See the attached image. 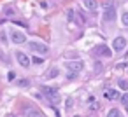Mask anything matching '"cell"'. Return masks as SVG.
Here are the masks:
<instances>
[{"label":"cell","mask_w":128,"mask_h":117,"mask_svg":"<svg viewBox=\"0 0 128 117\" xmlns=\"http://www.w3.org/2000/svg\"><path fill=\"white\" fill-rule=\"evenodd\" d=\"M28 47L34 53H39V54H48L49 53V47L46 44H40V42H28Z\"/></svg>","instance_id":"6da1fadb"},{"label":"cell","mask_w":128,"mask_h":117,"mask_svg":"<svg viewBox=\"0 0 128 117\" xmlns=\"http://www.w3.org/2000/svg\"><path fill=\"white\" fill-rule=\"evenodd\" d=\"M93 53H95L96 56H104V58H110V56H112V51H110L107 46H104V44H102V46H96V47L93 49Z\"/></svg>","instance_id":"7a4b0ae2"},{"label":"cell","mask_w":128,"mask_h":117,"mask_svg":"<svg viewBox=\"0 0 128 117\" xmlns=\"http://www.w3.org/2000/svg\"><path fill=\"white\" fill-rule=\"evenodd\" d=\"M124 47H126V39H124V37H116L114 42H112V49H114L116 53H119V51H123Z\"/></svg>","instance_id":"3957f363"},{"label":"cell","mask_w":128,"mask_h":117,"mask_svg":"<svg viewBox=\"0 0 128 117\" xmlns=\"http://www.w3.org/2000/svg\"><path fill=\"white\" fill-rule=\"evenodd\" d=\"M16 59H18V63H20L23 68H28V66H30V58H28L25 53H16Z\"/></svg>","instance_id":"277c9868"},{"label":"cell","mask_w":128,"mask_h":117,"mask_svg":"<svg viewBox=\"0 0 128 117\" xmlns=\"http://www.w3.org/2000/svg\"><path fill=\"white\" fill-rule=\"evenodd\" d=\"M11 39H12V42H14V44H25V42H26V37H25L23 33L16 32V30L11 33Z\"/></svg>","instance_id":"5b68a950"},{"label":"cell","mask_w":128,"mask_h":117,"mask_svg":"<svg viewBox=\"0 0 128 117\" xmlns=\"http://www.w3.org/2000/svg\"><path fill=\"white\" fill-rule=\"evenodd\" d=\"M40 91H42V93H44L51 101H54V100H56V96H58V94H56V91H54L53 87H48V86H42V87H40Z\"/></svg>","instance_id":"8992f818"},{"label":"cell","mask_w":128,"mask_h":117,"mask_svg":"<svg viewBox=\"0 0 128 117\" xmlns=\"http://www.w3.org/2000/svg\"><path fill=\"white\" fill-rule=\"evenodd\" d=\"M67 68L70 70V73H72V72L77 73V72L82 70V63H81V61H72V63H67Z\"/></svg>","instance_id":"52a82bcc"},{"label":"cell","mask_w":128,"mask_h":117,"mask_svg":"<svg viewBox=\"0 0 128 117\" xmlns=\"http://www.w3.org/2000/svg\"><path fill=\"white\" fill-rule=\"evenodd\" d=\"M114 18H116V7H109V9L104 11V19L105 21H112Z\"/></svg>","instance_id":"ba28073f"},{"label":"cell","mask_w":128,"mask_h":117,"mask_svg":"<svg viewBox=\"0 0 128 117\" xmlns=\"http://www.w3.org/2000/svg\"><path fill=\"white\" fill-rule=\"evenodd\" d=\"M119 96H121V94H119L116 89H107V91H105V98H107V100H118Z\"/></svg>","instance_id":"9c48e42d"},{"label":"cell","mask_w":128,"mask_h":117,"mask_svg":"<svg viewBox=\"0 0 128 117\" xmlns=\"http://www.w3.org/2000/svg\"><path fill=\"white\" fill-rule=\"evenodd\" d=\"M84 7L95 12V11L98 9V4H96V0H84Z\"/></svg>","instance_id":"30bf717a"},{"label":"cell","mask_w":128,"mask_h":117,"mask_svg":"<svg viewBox=\"0 0 128 117\" xmlns=\"http://www.w3.org/2000/svg\"><path fill=\"white\" fill-rule=\"evenodd\" d=\"M107 117H121V115H119V110L118 108H112V110H109Z\"/></svg>","instance_id":"8fae6325"},{"label":"cell","mask_w":128,"mask_h":117,"mask_svg":"<svg viewBox=\"0 0 128 117\" xmlns=\"http://www.w3.org/2000/svg\"><path fill=\"white\" fill-rule=\"evenodd\" d=\"M102 7H104V9L114 7V2H112V0H104V2H102Z\"/></svg>","instance_id":"7c38bea8"},{"label":"cell","mask_w":128,"mask_h":117,"mask_svg":"<svg viewBox=\"0 0 128 117\" xmlns=\"http://www.w3.org/2000/svg\"><path fill=\"white\" fill-rule=\"evenodd\" d=\"M119 87H121L123 91H126V89H128V80H124V79H121V80H119Z\"/></svg>","instance_id":"4fadbf2b"},{"label":"cell","mask_w":128,"mask_h":117,"mask_svg":"<svg viewBox=\"0 0 128 117\" xmlns=\"http://www.w3.org/2000/svg\"><path fill=\"white\" fill-rule=\"evenodd\" d=\"M121 21H123V25H124V26H128V12H123Z\"/></svg>","instance_id":"5bb4252c"},{"label":"cell","mask_w":128,"mask_h":117,"mask_svg":"<svg viewBox=\"0 0 128 117\" xmlns=\"http://www.w3.org/2000/svg\"><path fill=\"white\" fill-rule=\"evenodd\" d=\"M4 12H6V16H12V14H14V9H12V7H6Z\"/></svg>","instance_id":"9a60e30c"},{"label":"cell","mask_w":128,"mask_h":117,"mask_svg":"<svg viewBox=\"0 0 128 117\" xmlns=\"http://www.w3.org/2000/svg\"><path fill=\"white\" fill-rule=\"evenodd\" d=\"M56 75H58V70H56V68H53V70L48 73V79H53V77H56Z\"/></svg>","instance_id":"2e32d148"},{"label":"cell","mask_w":128,"mask_h":117,"mask_svg":"<svg viewBox=\"0 0 128 117\" xmlns=\"http://www.w3.org/2000/svg\"><path fill=\"white\" fill-rule=\"evenodd\" d=\"M72 103H74V100H72V98H67V110H70Z\"/></svg>","instance_id":"e0dca14e"},{"label":"cell","mask_w":128,"mask_h":117,"mask_svg":"<svg viewBox=\"0 0 128 117\" xmlns=\"http://www.w3.org/2000/svg\"><path fill=\"white\" fill-rule=\"evenodd\" d=\"M32 117H46L42 112H32Z\"/></svg>","instance_id":"ac0fdd59"},{"label":"cell","mask_w":128,"mask_h":117,"mask_svg":"<svg viewBox=\"0 0 128 117\" xmlns=\"http://www.w3.org/2000/svg\"><path fill=\"white\" fill-rule=\"evenodd\" d=\"M121 101H123L124 105H128V94H123V98H121Z\"/></svg>","instance_id":"d6986e66"},{"label":"cell","mask_w":128,"mask_h":117,"mask_svg":"<svg viewBox=\"0 0 128 117\" xmlns=\"http://www.w3.org/2000/svg\"><path fill=\"white\" fill-rule=\"evenodd\" d=\"M0 40H2V42H7V40H6V32H0Z\"/></svg>","instance_id":"ffe728a7"},{"label":"cell","mask_w":128,"mask_h":117,"mask_svg":"<svg viewBox=\"0 0 128 117\" xmlns=\"http://www.w3.org/2000/svg\"><path fill=\"white\" fill-rule=\"evenodd\" d=\"M102 68H104V66H102V65H100V63H96V65H95V70H96V72H100V70H102Z\"/></svg>","instance_id":"44dd1931"},{"label":"cell","mask_w":128,"mask_h":117,"mask_svg":"<svg viewBox=\"0 0 128 117\" xmlns=\"http://www.w3.org/2000/svg\"><path fill=\"white\" fill-rule=\"evenodd\" d=\"M77 77V73H68V80H72V79H76Z\"/></svg>","instance_id":"7402d4cb"},{"label":"cell","mask_w":128,"mask_h":117,"mask_svg":"<svg viewBox=\"0 0 128 117\" xmlns=\"http://www.w3.org/2000/svg\"><path fill=\"white\" fill-rule=\"evenodd\" d=\"M9 117H16V115H9Z\"/></svg>","instance_id":"603a6c76"},{"label":"cell","mask_w":128,"mask_h":117,"mask_svg":"<svg viewBox=\"0 0 128 117\" xmlns=\"http://www.w3.org/2000/svg\"><path fill=\"white\" fill-rule=\"evenodd\" d=\"M126 110H128V105H126Z\"/></svg>","instance_id":"cb8c5ba5"}]
</instances>
